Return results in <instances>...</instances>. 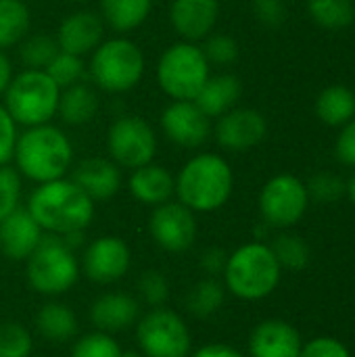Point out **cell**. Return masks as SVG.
Segmentation results:
<instances>
[{"instance_id": "6da1fadb", "label": "cell", "mask_w": 355, "mask_h": 357, "mask_svg": "<svg viewBox=\"0 0 355 357\" xmlns=\"http://www.w3.org/2000/svg\"><path fill=\"white\" fill-rule=\"evenodd\" d=\"M25 209L44 234L54 236L86 230L94 220V201L67 176L38 184Z\"/></svg>"}, {"instance_id": "7a4b0ae2", "label": "cell", "mask_w": 355, "mask_h": 357, "mask_svg": "<svg viewBox=\"0 0 355 357\" xmlns=\"http://www.w3.org/2000/svg\"><path fill=\"white\" fill-rule=\"evenodd\" d=\"M15 169L36 184L65 178L73 167V144L63 128L50 123L23 128L13 153Z\"/></svg>"}, {"instance_id": "3957f363", "label": "cell", "mask_w": 355, "mask_h": 357, "mask_svg": "<svg viewBox=\"0 0 355 357\" xmlns=\"http://www.w3.org/2000/svg\"><path fill=\"white\" fill-rule=\"evenodd\" d=\"M234 192V172L218 153L192 155L176 174V201L192 213L222 209Z\"/></svg>"}, {"instance_id": "277c9868", "label": "cell", "mask_w": 355, "mask_h": 357, "mask_svg": "<svg viewBox=\"0 0 355 357\" xmlns=\"http://www.w3.org/2000/svg\"><path fill=\"white\" fill-rule=\"evenodd\" d=\"M90 82L109 94H126L134 90L146 71V59L142 48L126 38H105L88 59Z\"/></svg>"}, {"instance_id": "5b68a950", "label": "cell", "mask_w": 355, "mask_h": 357, "mask_svg": "<svg viewBox=\"0 0 355 357\" xmlns=\"http://www.w3.org/2000/svg\"><path fill=\"white\" fill-rule=\"evenodd\" d=\"M278 266L270 245L253 241L228 255L224 270V287L243 301H262L270 297L280 282Z\"/></svg>"}, {"instance_id": "8992f818", "label": "cell", "mask_w": 355, "mask_h": 357, "mask_svg": "<svg viewBox=\"0 0 355 357\" xmlns=\"http://www.w3.org/2000/svg\"><path fill=\"white\" fill-rule=\"evenodd\" d=\"M61 88L44 69H21L2 94V105L21 128L50 123L56 117Z\"/></svg>"}, {"instance_id": "52a82bcc", "label": "cell", "mask_w": 355, "mask_h": 357, "mask_svg": "<svg viewBox=\"0 0 355 357\" xmlns=\"http://www.w3.org/2000/svg\"><path fill=\"white\" fill-rule=\"evenodd\" d=\"M82 268L73 249L61 236L44 234L38 249L25 259V278L31 291L42 297H61L80 280Z\"/></svg>"}, {"instance_id": "ba28073f", "label": "cell", "mask_w": 355, "mask_h": 357, "mask_svg": "<svg viewBox=\"0 0 355 357\" xmlns=\"http://www.w3.org/2000/svg\"><path fill=\"white\" fill-rule=\"evenodd\" d=\"M211 75V65L201 44L180 40L167 46L155 69L161 92L172 100H195Z\"/></svg>"}, {"instance_id": "9c48e42d", "label": "cell", "mask_w": 355, "mask_h": 357, "mask_svg": "<svg viewBox=\"0 0 355 357\" xmlns=\"http://www.w3.org/2000/svg\"><path fill=\"white\" fill-rule=\"evenodd\" d=\"M136 341L144 357H190L192 337L180 314L153 307L136 322Z\"/></svg>"}, {"instance_id": "30bf717a", "label": "cell", "mask_w": 355, "mask_h": 357, "mask_svg": "<svg viewBox=\"0 0 355 357\" xmlns=\"http://www.w3.org/2000/svg\"><path fill=\"white\" fill-rule=\"evenodd\" d=\"M109 159L121 169H136L157 155V134L155 128L140 115H119L113 119L107 132Z\"/></svg>"}, {"instance_id": "8fae6325", "label": "cell", "mask_w": 355, "mask_h": 357, "mask_svg": "<svg viewBox=\"0 0 355 357\" xmlns=\"http://www.w3.org/2000/svg\"><path fill=\"white\" fill-rule=\"evenodd\" d=\"M257 205L264 224L287 230L305 215L310 207V195L301 178L293 174H276L262 186Z\"/></svg>"}, {"instance_id": "7c38bea8", "label": "cell", "mask_w": 355, "mask_h": 357, "mask_svg": "<svg viewBox=\"0 0 355 357\" xmlns=\"http://www.w3.org/2000/svg\"><path fill=\"white\" fill-rule=\"evenodd\" d=\"M211 136L228 153H247L259 146L268 136V119L251 107H234L220 115L211 126Z\"/></svg>"}, {"instance_id": "4fadbf2b", "label": "cell", "mask_w": 355, "mask_h": 357, "mask_svg": "<svg viewBox=\"0 0 355 357\" xmlns=\"http://www.w3.org/2000/svg\"><path fill=\"white\" fill-rule=\"evenodd\" d=\"M132 266V251L119 236L105 234L90 241L84 249L80 268L86 278L94 284L119 282Z\"/></svg>"}, {"instance_id": "5bb4252c", "label": "cell", "mask_w": 355, "mask_h": 357, "mask_svg": "<svg viewBox=\"0 0 355 357\" xmlns=\"http://www.w3.org/2000/svg\"><path fill=\"white\" fill-rule=\"evenodd\" d=\"M149 232L157 247L167 253H184L197 241V218L180 201H167L153 207Z\"/></svg>"}, {"instance_id": "9a60e30c", "label": "cell", "mask_w": 355, "mask_h": 357, "mask_svg": "<svg viewBox=\"0 0 355 357\" xmlns=\"http://www.w3.org/2000/svg\"><path fill=\"white\" fill-rule=\"evenodd\" d=\"M161 132L180 149H201L211 138V119L195 105V100H172L161 111Z\"/></svg>"}, {"instance_id": "2e32d148", "label": "cell", "mask_w": 355, "mask_h": 357, "mask_svg": "<svg viewBox=\"0 0 355 357\" xmlns=\"http://www.w3.org/2000/svg\"><path fill=\"white\" fill-rule=\"evenodd\" d=\"M54 40L61 52H69V54L86 59L105 40L103 17L90 8L73 10L65 15L63 21L59 23Z\"/></svg>"}, {"instance_id": "e0dca14e", "label": "cell", "mask_w": 355, "mask_h": 357, "mask_svg": "<svg viewBox=\"0 0 355 357\" xmlns=\"http://www.w3.org/2000/svg\"><path fill=\"white\" fill-rule=\"evenodd\" d=\"M220 13V0H172L169 23L180 40L201 44L209 33L216 31Z\"/></svg>"}, {"instance_id": "ac0fdd59", "label": "cell", "mask_w": 355, "mask_h": 357, "mask_svg": "<svg viewBox=\"0 0 355 357\" xmlns=\"http://www.w3.org/2000/svg\"><path fill=\"white\" fill-rule=\"evenodd\" d=\"M94 203L111 201L123 186L121 167L109 157H88L71 167L69 176Z\"/></svg>"}, {"instance_id": "d6986e66", "label": "cell", "mask_w": 355, "mask_h": 357, "mask_svg": "<svg viewBox=\"0 0 355 357\" xmlns=\"http://www.w3.org/2000/svg\"><path fill=\"white\" fill-rule=\"evenodd\" d=\"M140 318V301L128 293L111 291L94 299L90 305V322L94 331L117 335L132 328Z\"/></svg>"}, {"instance_id": "ffe728a7", "label": "cell", "mask_w": 355, "mask_h": 357, "mask_svg": "<svg viewBox=\"0 0 355 357\" xmlns=\"http://www.w3.org/2000/svg\"><path fill=\"white\" fill-rule=\"evenodd\" d=\"M44 230L25 207H19L0 222V253L8 261H25L42 243Z\"/></svg>"}, {"instance_id": "44dd1931", "label": "cell", "mask_w": 355, "mask_h": 357, "mask_svg": "<svg viewBox=\"0 0 355 357\" xmlns=\"http://www.w3.org/2000/svg\"><path fill=\"white\" fill-rule=\"evenodd\" d=\"M301 347L303 341L297 328L278 318L259 322L249 339L251 357H299Z\"/></svg>"}, {"instance_id": "7402d4cb", "label": "cell", "mask_w": 355, "mask_h": 357, "mask_svg": "<svg viewBox=\"0 0 355 357\" xmlns=\"http://www.w3.org/2000/svg\"><path fill=\"white\" fill-rule=\"evenodd\" d=\"M126 186L138 203L157 207V205H163L174 199L176 176L165 165L151 161L142 167L132 169Z\"/></svg>"}, {"instance_id": "603a6c76", "label": "cell", "mask_w": 355, "mask_h": 357, "mask_svg": "<svg viewBox=\"0 0 355 357\" xmlns=\"http://www.w3.org/2000/svg\"><path fill=\"white\" fill-rule=\"evenodd\" d=\"M241 96H243L241 77L234 73H218V75H209V79L197 94L195 105L209 119H218L220 115L239 107Z\"/></svg>"}, {"instance_id": "cb8c5ba5", "label": "cell", "mask_w": 355, "mask_h": 357, "mask_svg": "<svg viewBox=\"0 0 355 357\" xmlns=\"http://www.w3.org/2000/svg\"><path fill=\"white\" fill-rule=\"evenodd\" d=\"M98 107H100V102H98L96 90L90 84L80 82V84H73V86L61 90L56 117H61V121L65 126L77 128V126L90 123L96 117Z\"/></svg>"}, {"instance_id": "d4e9b609", "label": "cell", "mask_w": 355, "mask_h": 357, "mask_svg": "<svg viewBox=\"0 0 355 357\" xmlns=\"http://www.w3.org/2000/svg\"><path fill=\"white\" fill-rule=\"evenodd\" d=\"M153 0H98V15L105 27L123 36L138 29L151 15Z\"/></svg>"}, {"instance_id": "484cf974", "label": "cell", "mask_w": 355, "mask_h": 357, "mask_svg": "<svg viewBox=\"0 0 355 357\" xmlns=\"http://www.w3.org/2000/svg\"><path fill=\"white\" fill-rule=\"evenodd\" d=\"M36 331L42 339L50 343H67L77 335V316L75 312L61 303V301H48L44 303L36 314Z\"/></svg>"}, {"instance_id": "4316f807", "label": "cell", "mask_w": 355, "mask_h": 357, "mask_svg": "<svg viewBox=\"0 0 355 357\" xmlns=\"http://www.w3.org/2000/svg\"><path fill=\"white\" fill-rule=\"evenodd\" d=\"M314 111L324 126L341 128L355 117V92L349 86L331 84L316 96Z\"/></svg>"}, {"instance_id": "83f0119b", "label": "cell", "mask_w": 355, "mask_h": 357, "mask_svg": "<svg viewBox=\"0 0 355 357\" xmlns=\"http://www.w3.org/2000/svg\"><path fill=\"white\" fill-rule=\"evenodd\" d=\"M31 31V10L25 0H0V50L21 44Z\"/></svg>"}, {"instance_id": "f1b7e54d", "label": "cell", "mask_w": 355, "mask_h": 357, "mask_svg": "<svg viewBox=\"0 0 355 357\" xmlns=\"http://www.w3.org/2000/svg\"><path fill=\"white\" fill-rule=\"evenodd\" d=\"M226 301V287L218 278H201L186 295V310L199 320L216 316Z\"/></svg>"}, {"instance_id": "f546056e", "label": "cell", "mask_w": 355, "mask_h": 357, "mask_svg": "<svg viewBox=\"0 0 355 357\" xmlns=\"http://www.w3.org/2000/svg\"><path fill=\"white\" fill-rule=\"evenodd\" d=\"M310 19L331 31L347 29L355 21V0H305Z\"/></svg>"}, {"instance_id": "4dcf8cb0", "label": "cell", "mask_w": 355, "mask_h": 357, "mask_svg": "<svg viewBox=\"0 0 355 357\" xmlns=\"http://www.w3.org/2000/svg\"><path fill=\"white\" fill-rule=\"evenodd\" d=\"M270 249L282 270L299 272V270L308 268V264L312 259V251H310V245L305 243V238H301L299 234H293V232H280L278 236H274L270 243Z\"/></svg>"}, {"instance_id": "1f68e13d", "label": "cell", "mask_w": 355, "mask_h": 357, "mask_svg": "<svg viewBox=\"0 0 355 357\" xmlns=\"http://www.w3.org/2000/svg\"><path fill=\"white\" fill-rule=\"evenodd\" d=\"M17 48L23 69H46L59 52L54 36L48 33H27Z\"/></svg>"}, {"instance_id": "d6a6232c", "label": "cell", "mask_w": 355, "mask_h": 357, "mask_svg": "<svg viewBox=\"0 0 355 357\" xmlns=\"http://www.w3.org/2000/svg\"><path fill=\"white\" fill-rule=\"evenodd\" d=\"M44 71L63 90V88H69L73 84L84 82L86 75H88V65H86V61L82 56H75V54H69V52H61L59 50Z\"/></svg>"}, {"instance_id": "836d02e7", "label": "cell", "mask_w": 355, "mask_h": 357, "mask_svg": "<svg viewBox=\"0 0 355 357\" xmlns=\"http://www.w3.org/2000/svg\"><path fill=\"white\" fill-rule=\"evenodd\" d=\"M305 188H308L310 201H316V203H322V205L339 203L347 195V182L335 172H318V174H314L305 182Z\"/></svg>"}, {"instance_id": "e575fe53", "label": "cell", "mask_w": 355, "mask_h": 357, "mask_svg": "<svg viewBox=\"0 0 355 357\" xmlns=\"http://www.w3.org/2000/svg\"><path fill=\"white\" fill-rule=\"evenodd\" d=\"M71 357H126V351L113 335L92 331L73 343Z\"/></svg>"}, {"instance_id": "d590c367", "label": "cell", "mask_w": 355, "mask_h": 357, "mask_svg": "<svg viewBox=\"0 0 355 357\" xmlns=\"http://www.w3.org/2000/svg\"><path fill=\"white\" fill-rule=\"evenodd\" d=\"M31 333L19 322H0V357H31Z\"/></svg>"}, {"instance_id": "8d00e7d4", "label": "cell", "mask_w": 355, "mask_h": 357, "mask_svg": "<svg viewBox=\"0 0 355 357\" xmlns=\"http://www.w3.org/2000/svg\"><path fill=\"white\" fill-rule=\"evenodd\" d=\"M201 48H203V52H205V56H207V61H209L211 67H213V65H216V67H228V65L236 63V59H239V54H241L239 42H236L232 36H228V33H218V31L209 33V36L203 40Z\"/></svg>"}, {"instance_id": "74e56055", "label": "cell", "mask_w": 355, "mask_h": 357, "mask_svg": "<svg viewBox=\"0 0 355 357\" xmlns=\"http://www.w3.org/2000/svg\"><path fill=\"white\" fill-rule=\"evenodd\" d=\"M23 178L10 165L0 167V222L21 207Z\"/></svg>"}, {"instance_id": "f35d334b", "label": "cell", "mask_w": 355, "mask_h": 357, "mask_svg": "<svg viewBox=\"0 0 355 357\" xmlns=\"http://www.w3.org/2000/svg\"><path fill=\"white\" fill-rule=\"evenodd\" d=\"M138 297L144 305L163 307L169 299V280L159 270H146L142 272L138 280Z\"/></svg>"}, {"instance_id": "ab89813d", "label": "cell", "mask_w": 355, "mask_h": 357, "mask_svg": "<svg viewBox=\"0 0 355 357\" xmlns=\"http://www.w3.org/2000/svg\"><path fill=\"white\" fill-rule=\"evenodd\" d=\"M255 19L266 27H280L287 21V2L285 0H251Z\"/></svg>"}, {"instance_id": "60d3db41", "label": "cell", "mask_w": 355, "mask_h": 357, "mask_svg": "<svg viewBox=\"0 0 355 357\" xmlns=\"http://www.w3.org/2000/svg\"><path fill=\"white\" fill-rule=\"evenodd\" d=\"M17 136H19V126L13 121V117L0 102V167L13 161Z\"/></svg>"}, {"instance_id": "b9f144b4", "label": "cell", "mask_w": 355, "mask_h": 357, "mask_svg": "<svg viewBox=\"0 0 355 357\" xmlns=\"http://www.w3.org/2000/svg\"><path fill=\"white\" fill-rule=\"evenodd\" d=\"M299 357H352L349 349L333 337H318L310 343H303Z\"/></svg>"}, {"instance_id": "7bdbcfd3", "label": "cell", "mask_w": 355, "mask_h": 357, "mask_svg": "<svg viewBox=\"0 0 355 357\" xmlns=\"http://www.w3.org/2000/svg\"><path fill=\"white\" fill-rule=\"evenodd\" d=\"M335 157L341 165L355 169V117L339 128L335 140Z\"/></svg>"}, {"instance_id": "ee69618b", "label": "cell", "mask_w": 355, "mask_h": 357, "mask_svg": "<svg viewBox=\"0 0 355 357\" xmlns=\"http://www.w3.org/2000/svg\"><path fill=\"white\" fill-rule=\"evenodd\" d=\"M226 264H228V253L220 247H209L199 257V268L211 278L222 276L226 270Z\"/></svg>"}, {"instance_id": "f6af8a7d", "label": "cell", "mask_w": 355, "mask_h": 357, "mask_svg": "<svg viewBox=\"0 0 355 357\" xmlns=\"http://www.w3.org/2000/svg\"><path fill=\"white\" fill-rule=\"evenodd\" d=\"M190 357H245L239 349H234L232 345L226 343H207L203 347H199Z\"/></svg>"}, {"instance_id": "bcb514c9", "label": "cell", "mask_w": 355, "mask_h": 357, "mask_svg": "<svg viewBox=\"0 0 355 357\" xmlns=\"http://www.w3.org/2000/svg\"><path fill=\"white\" fill-rule=\"evenodd\" d=\"M13 75H15L13 61H10V56L6 54V50H0V96H2L4 90L8 88Z\"/></svg>"}, {"instance_id": "7dc6e473", "label": "cell", "mask_w": 355, "mask_h": 357, "mask_svg": "<svg viewBox=\"0 0 355 357\" xmlns=\"http://www.w3.org/2000/svg\"><path fill=\"white\" fill-rule=\"evenodd\" d=\"M347 197H349L352 205L355 207V172L352 174V178L347 180Z\"/></svg>"}, {"instance_id": "c3c4849f", "label": "cell", "mask_w": 355, "mask_h": 357, "mask_svg": "<svg viewBox=\"0 0 355 357\" xmlns=\"http://www.w3.org/2000/svg\"><path fill=\"white\" fill-rule=\"evenodd\" d=\"M65 2H73V4H86V2H90V0H65Z\"/></svg>"}, {"instance_id": "681fc988", "label": "cell", "mask_w": 355, "mask_h": 357, "mask_svg": "<svg viewBox=\"0 0 355 357\" xmlns=\"http://www.w3.org/2000/svg\"><path fill=\"white\" fill-rule=\"evenodd\" d=\"M126 357H140V356H136V354H126Z\"/></svg>"}]
</instances>
